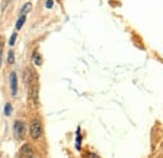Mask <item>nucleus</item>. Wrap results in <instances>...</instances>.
Returning a JSON list of instances; mask_svg holds the SVG:
<instances>
[{
	"instance_id": "9",
	"label": "nucleus",
	"mask_w": 163,
	"mask_h": 158,
	"mask_svg": "<svg viewBox=\"0 0 163 158\" xmlns=\"http://www.w3.org/2000/svg\"><path fill=\"white\" fill-rule=\"evenodd\" d=\"M4 113H5V116H10V113H12V104H10V103H7V104H5Z\"/></svg>"
},
{
	"instance_id": "8",
	"label": "nucleus",
	"mask_w": 163,
	"mask_h": 158,
	"mask_svg": "<svg viewBox=\"0 0 163 158\" xmlns=\"http://www.w3.org/2000/svg\"><path fill=\"white\" fill-rule=\"evenodd\" d=\"M14 62H15V59H14V52L9 50V53H8V63L9 64H14Z\"/></svg>"
},
{
	"instance_id": "4",
	"label": "nucleus",
	"mask_w": 163,
	"mask_h": 158,
	"mask_svg": "<svg viewBox=\"0 0 163 158\" xmlns=\"http://www.w3.org/2000/svg\"><path fill=\"white\" fill-rule=\"evenodd\" d=\"M20 154L24 157V158H32L33 157V148L30 144H24L20 149Z\"/></svg>"
},
{
	"instance_id": "12",
	"label": "nucleus",
	"mask_w": 163,
	"mask_h": 158,
	"mask_svg": "<svg viewBox=\"0 0 163 158\" xmlns=\"http://www.w3.org/2000/svg\"><path fill=\"white\" fill-rule=\"evenodd\" d=\"M89 157H92V158H98L96 154H89Z\"/></svg>"
},
{
	"instance_id": "6",
	"label": "nucleus",
	"mask_w": 163,
	"mask_h": 158,
	"mask_svg": "<svg viewBox=\"0 0 163 158\" xmlns=\"http://www.w3.org/2000/svg\"><path fill=\"white\" fill-rule=\"evenodd\" d=\"M25 20H27V15H20V18L18 19V22H17V25H15V28L19 30V29H22V27H23V24L25 23Z\"/></svg>"
},
{
	"instance_id": "10",
	"label": "nucleus",
	"mask_w": 163,
	"mask_h": 158,
	"mask_svg": "<svg viewBox=\"0 0 163 158\" xmlns=\"http://www.w3.org/2000/svg\"><path fill=\"white\" fill-rule=\"evenodd\" d=\"M15 39H17V33H13V35H12V38H10V40H9V45H14V43H15Z\"/></svg>"
},
{
	"instance_id": "13",
	"label": "nucleus",
	"mask_w": 163,
	"mask_h": 158,
	"mask_svg": "<svg viewBox=\"0 0 163 158\" xmlns=\"http://www.w3.org/2000/svg\"><path fill=\"white\" fill-rule=\"evenodd\" d=\"M32 158H37V157H34V156H33V157H32Z\"/></svg>"
},
{
	"instance_id": "3",
	"label": "nucleus",
	"mask_w": 163,
	"mask_h": 158,
	"mask_svg": "<svg viewBox=\"0 0 163 158\" xmlns=\"http://www.w3.org/2000/svg\"><path fill=\"white\" fill-rule=\"evenodd\" d=\"M10 88H12V94L15 96L18 92V78L15 72L10 73Z\"/></svg>"
},
{
	"instance_id": "14",
	"label": "nucleus",
	"mask_w": 163,
	"mask_h": 158,
	"mask_svg": "<svg viewBox=\"0 0 163 158\" xmlns=\"http://www.w3.org/2000/svg\"><path fill=\"white\" fill-rule=\"evenodd\" d=\"M0 57H2V53H0Z\"/></svg>"
},
{
	"instance_id": "2",
	"label": "nucleus",
	"mask_w": 163,
	"mask_h": 158,
	"mask_svg": "<svg viewBox=\"0 0 163 158\" xmlns=\"http://www.w3.org/2000/svg\"><path fill=\"white\" fill-rule=\"evenodd\" d=\"M14 134L18 139H22L25 134V124L20 121H17L14 123Z\"/></svg>"
},
{
	"instance_id": "11",
	"label": "nucleus",
	"mask_w": 163,
	"mask_h": 158,
	"mask_svg": "<svg viewBox=\"0 0 163 158\" xmlns=\"http://www.w3.org/2000/svg\"><path fill=\"white\" fill-rule=\"evenodd\" d=\"M45 7H47L48 9H52V8H53V0H47Z\"/></svg>"
},
{
	"instance_id": "5",
	"label": "nucleus",
	"mask_w": 163,
	"mask_h": 158,
	"mask_svg": "<svg viewBox=\"0 0 163 158\" xmlns=\"http://www.w3.org/2000/svg\"><path fill=\"white\" fill-rule=\"evenodd\" d=\"M33 62H34V64L35 65H42V57H40V54L38 53V52H34V54H33Z\"/></svg>"
},
{
	"instance_id": "1",
	"label": "nucleus",
	"mask_w": 163,
	"mask_h": 158,
	"mask_svg": "<svg viewBox=\"0 0 163 158\" xmlns=\"http://www.w3.org/2000/svg\"><path fill=\"white\" fill-rule=\"evenodd\" d=\"M29 133H30V137L33 139H38L42 133H43V127H42V123L39 122V119H33L30 122V126H29Z\"/></svg>"
},
{
	"instance_id": "7",
	"label": "nucleus",
	"mask_w": 163,
	"mask_h": 158,
	"mask_svg": "<svg viewBox=\"0 0 163 158\" xmlns=\"http://www.w3.org/2000/svg\"><path fill=\"white\" fill-rule=\"evenodd\" d=\"M30 9H32V3H27L24 7H23V9H22V15H27V13L28 12H30Z\"/></svg>"
}]
</instances>
